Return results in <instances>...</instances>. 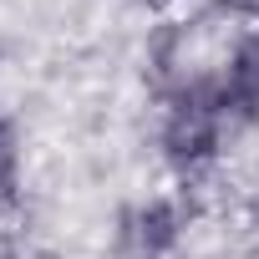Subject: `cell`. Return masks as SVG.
I'll return each instance as SVG.
<instances>
[{
	"mask_svg": "<svg viewBox=\"0 0 259 259\" xmlns=\"http://www.w3.org/2000/svg\"><path fill=\"white\" fill-rule=\"evenodd\" d=\"M234 138V122L224 117L213 92L163 97L158 127H153V153L173 183H203L224 168V148Z\"/></svg>",
	"mask_w": 259,
	"mask_h": 259,
	"instance_id": "6da1fadb",
	"label": "cell"
},
{
	"mask_svg": "<svg viewBox=\"0 0 259 259\" xmlns=\"http://www.w3.org/2000/svg\"><path fill=\"white\" fill-rule=\"evenodd\" d=\"M198 219H203V208L193 203V193L168 183L163 193H148L122 213L117 244L127 259H183V244Z\"/></svg>",
	"mask_w": 259,
	"mask_h": 259,
	"instance_id": "7a4b0ae2",
	"label": "cell"
},
{
	"mask_svg": "<svg viewBox=\"0 0 259 259\" xmlns=\"http://www.w3.org/2000/svg\"><path fill=\"white\" fill-rule=\"evenodd\" d=\"M219 107L224 117L234 122V133H249V127H259V26L249 21L229 56H224V71H219Z\"/></svg>",
	"mask_w": 259,
	"mask_h": 259,
	"instance_id": "3957f363",
	"label": "cell"
},
{
	"mask_svg": "<svg viewBox=\"0 0 259 259\" xmlns=\"http://www.w3.org/2000/svg\"><path fill=\"white\" fill-rule=\"evenodd\" d=\"M16 193H21V133L0 112V208H11Z\"/></svg>",
	"mask_w": 259,
	"mask_h": 259,
	"instance_id": "277c9868",
	"label": "cell"
},
{
	"mask_svg": "<svg viewBox=\"0 0 259 259\" xmlns=\"http://www.w3.org/2000/svg\"><path fill=\"white\" fill-rule=\"evenodd\" d=\"M133 6H143V11H158V16H168V11H178L183 0H133Z\"/></svg>",
	"mask_w": 259,
	"mask_h": 259,
	"instance_id": "5b68a950",
	"label": "cell"
}]
</instances>
